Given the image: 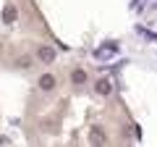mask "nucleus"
Returning <instances> with one entry per match:
<instances>
[{
    "mask_svg": "<svg viewBox=\"0 0 157 147\" xmlns=\"http://www.w3.org/2000/svg\"><path fill=\"white\" fill-rule=\"evenodd\" d=\"M47 29L34 0H0V63L29 71L37 63L50 66L55 47L45 40Z\"/></svg>",
    "mask_w": 157,
    "mask_h": 147,
    "instance_id": "nucleus-1",
    "label": "nucleus"
}]
</instances>
